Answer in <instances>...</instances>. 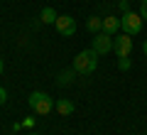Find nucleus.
<instances>
[{
  "instance_id": "f257e3e1",
  "label": "nucleus",
  "mask_w": 147,
  "mask_h": 135,
  "mask_svg": "<svg viewBox=\"0 0 147 135\" xmlns=\"http://www.w3.org/2000/svg\"><path fill=\"white\" fill-rule=\"evenodd\" d=\"M96 66H98V54L93 49H84L74 57V69L76 74H93Z\"/></svg>"
},
{
  "instance_id": "f03ea898",
  "label": "nucleus",
  "mask_w": 147,
  "mask_h": 135,
  "mask_svg": "<svg viewBox=\"0 0 147 135\" xmlns=\"http://www.w3.org/2000/svg\"><path fill=\"white\" fill-rule=\"evenodd\" d=\"M27 103H30V108L34 111L37 115H47V113H52V108H54V101L49 98L47 94H42V91H32L30 98H27Z\"/></svg>"
},
{
  "instance_id": "7ed1b4c3",
  "label": "nucleus",
  "mask_w": 147,
  "mask_h": 135,
  "mask_svg": "<svg viewBox=\"0 0 147 135\" xmlns=\"http://www.w3.org/2000/svg\"><path fill=\"white\" fill-rule=\"evenodd\" d=\"M120 30L125 32V35H130V37L140 35L142 32V15L140 12H125L123 20H120Z\"/></svg>"
},
{
  "instance_id": "20e7f679",
  "label": "nucleus",
  "mask_w": 147,
  "mask_h": 135,
  "mask_svg": "<svg viewBox=\"0 0 147 135\" xmlns=\"http://www.w3.org/2000/svg\"><path fill=\"white\" fill-rule=\"evenodd\" d=\"M91 49H93L98 57H100V54H108L110 49H113V35H108V32H103V30L96 32V37H93V47H91Z\"/></svg>"
},
{
  "instance_id": "39448f33",
  "label": "nucleus",
  "mask_w": 147,
  "mask_h": 135,
  "mask_svg": "<svg viewBox=\"0 0 147 135\" xmlns=\"http://www.w3.org/2000/svg\"><path fill=\"white\" fill-rule=\"evenodd\" d=\"M113 52L118 54V59H120V57H130V52H132V39H130V35H118V37H113Z\"/></svg>"
},
{
  "instance_id": "423d86ee",
  "label": "nucleus",
  "mask_w": 147,
  "mask_h": 135,
  "mask_svg": "<svg viewBox=\"0 0 147 135\" xmlns=\"http://www.w3.org/2000/svg\"><path fill=\"white\" fill-rule=\"evenodd\" d=\"M54 27H57L59 35L71 37L74 32H76V20H74V17H69V15H59V17H57V22H54Z\"/></svg>"
},
{
  "instance_id": "0eeeda50",
  "label": "nucleus",
  "mask_w": 147,
  "mask_h": 135,
  "mask_svg": "<svg viewBox=\"0 0 147 135\" xmlns=\"http://www.w3.org/2000/svg\"><path fill=\"white\" fill-rule=\"evenodd\" d=\"M54 108H57L59 115H71L74 113V103H71V101H66V98H59L57 103H54Z\"/></svg>"
},
{
  "instance_id": "6e6552de",
  "label": "nucleus",
  "mask_w": 147,
  "mask_h": 135,
  "mask_svg": "<svg viewBox=\"0 0 147 135\" xmlns=\"http://www.w3.org/2000/svg\"><path fill=\"white\" fill-rule=\"evenodd\" d=\"M118 30H120V20H118V17H105V20H103V32L115 35Z\"/></svg>"
},
{
  "instance_id": "1a4fd4ad",
  "label": "nucleus",
  "mask_w": 147,
  "mask_h": 135,
  "mask_svg": "<svg viewBox=\"0 0 147 135\" xmlns=\"http://www.w3.org/2000/svg\"><path fill=\"white\" fill-rule=\"evenodd\" d=\"M39 17H42V22H44V25H54L59 15H57V10H54V7H44Z\"/></svg>"
},
{
  "instance_id": "9d476101",
  "label": "nucleus",
  "mask_w": 147,
  "mask_h": 135,
  "mask_svg": "<svg viewBox=\"0 0 147 135\" xmlns=\"http://www.w3.org/2000/svg\"><path fill=\"white\" fill-rule=\"evenodd\" d=\"M74 74H76V69H69V71H61V74H59V79H57V83H59V86H66V83H71Z\"/></svg>"
},
{
  "instance_id": "9b49d317",
  "label": "nucleus",
  "mask_w": 147,
  "mask_h": 135,
  "mask_svg": "<svg viewBox=\"0 0 147 135\" xmlns=\"http://www.w3.org/2000/svg\"><path fill=\"white\" fill-rule=\"evenodd\" d=\"M88 30L91 32H100L103 30V20H100V17H91L88 20Z\"/></svg>"
},
{
  "instance_id": "f8f14e48",
  "label": "nucleus",
  "mask_w": 147,
  "mask_h": 135,
  "mask_svg": "<svg viewBox=\"0 0 147 135\" xmlns=\"http://www.w3.org/2000/svg\"><path fill=\"white\" fill-rule=\"evenodd\" d=\"M118 66H120L123 71H127V69H130V59H127V57H120V59H118Z\"/></svg>"
},
{
  "instance_id": "ddd939ff",
  "label": "nucleus",
  "mask_w": 147,
  "mask_h": 135,
  "mask_svg": "<svg viewBox=\"0 0 147 135\" xmlns=\"http://www.w3.org/2000/svg\"><path fill=\"white\" fill-rule=\"evenodd\" d=\"M142 3V7H140V15H142V20H147V0H140Z\"/></svg>"
},
{
  "instance_id": "4468645a",
  "label": "nucleus",
  "mask_w": 147,
  "mask_h": 135,
  "mask_svg": "<svg viewBox=\"0 0 147 135\" xmlns=\"http://www.w3.org/2000/svg\"><path fill=\"white\" fill-rule=\"evenodd\" d=\"M5 101H7V91H5V88H3V86H0V106L5 103Z\"/></svg>"
},
{
  "instance_id": "2eb2a0df",
  "label": "nucleus",
  "mask_w": 147,
  "mask_h": 135,
  "mask_svg": "<svg viewBox=\"0 0 147 135\" xmlns=\"http://www.w3.org/2000/svg\"><path fill=\"white\" fill-rule=\"evenodd\" d=\"M142 49H145V57H147V39H145V44H142Z\"/></svg>"
},
{
  "instance_id": "dca6fc26",
  "label": "nucleus",
  "mask_w": 147,
  "mask_h": 135,
  "mask_svg": "<svg viewBox=\"0 0 147 135\" xmlns=\"http://www.w3.org/2000/svg\"><path fill=\"white\" fill-rule=\"evenodd\" d=\"M0 74H3V59H0Z\"/></svg>"
},
{
  "instance_id": "f3484780",
  "label": "nucleus",
  "mask_w": 147,
  "mask_h": 135,
  "mask_svg": "<svg viewBox=\"0 0 147 135\" xmlns=\"http://www.w3.org/2000/svg\"><path fill=\"white\" fill-rule=\"evenodd\" d=\"M30 135H37V133H30Z\"/></svg>"
}]
</instances>
